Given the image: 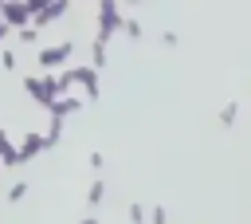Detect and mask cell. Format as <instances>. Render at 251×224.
I'll use <instances>...</instances> for the list:
<instances>
[{
	"label": "cell",
	"mask_w": 251,
	"mask_h": 224,
	"mask_svg": "<svg viewBox=\"0 0 251 224\" xmlns=\"http://www.w3.org/2000/svg\"><path fill=\"white\" fill-rule=\"evenodd\" d=\"M24 94H31L39 106H47V86H43V75H35V79L27 75V79H24Z\"/></svg>",
	"instance_id": "cell-8"
},
{
	"label": "cell",
	"mask_w": 251,
	"mask_h": 224,
	"mask_svg": "<svg viewBox=\"0 0 251 224\" xmlns=\"http://www.w3.org/2000/svg\"><path fill=\"white\" fill-rule=\"evenodd\" d=\"M24 196H27V181H16V185L8 189V200L16 204V200H24Z\"/></svg>",
	"instance_id": "cell-16"
},
{
	"label": "cell",
	"mask_w": 251,
	"mask_h": 224,
	"mask_svg": "<svg viewBox=\"0 0 251 224\" xmlns=\"http://www.w3.org/2000/svg\"><path fill=\"white\" fill-rule=\"evenodd\" d=\"M126 4H145V0H126Z\"/></svg>",
	"instance_id": "cell-23"
},
{
	"label": "cell",
	"mask_w": 251,
	"mask_h": 224,
	"mask_svg": "<svg viewBox=\"0 0 251 224\" xmlns=\"http://www.w3.org/2000/svg\"><path fill=\"white\" fill-rule=\"evenodd\" d=\"M129 220L133 224H145V204H129Z\"/></svg>",
	"instance_id": "cell-20"
},
{
	"label": "cell",
	"mask_w": 251,
	"mask_h": 224,
	"mask_svg": "<svg viewBox=\"0 0 251 224\" xmlns=\"http://www.w3.org/2000/svg\"><path fill=\"white\" fill-rule=\"evenodd\" d=\"M82 106H86V98L67 90V94H59V98H51V102H47V114H51V118H71V114H78Z\"/></svg>",
	"instance_id": "cell-4"
},
{
	"label": "cell",
	"mask_w": 251,
	"mask_h": 224,
	"mask_svg": "<svg viewBox=\"0 0 251 224\" xmlns=\"http://www.w3.org/2000/svg\"><path fill=\"white\" fill-rule=\"evenodd\" d=\"M8 31H12V28H8L4 20H0V47H4V39H8Z\"/></svg>",
	"instance_id": "cell-22"
},
{
	"label": "cell",
	"mask_w": 251,
	"mask_h": 224,
	"mask_svg": "<svg viewBox=\"0 0 251 224\" xmlns=\"http://www.w3.org/2000/svg\"><path fill=\"white\" fill-rule=\"evenodd\" d=\"M0 67L4 71H16V51L12 47H0Z\"/></svg>",
	"instance_id": "cell-18"
},
{
	"label": "cell",
	"mask_w": 251,
	"mask_h": 224,
	"mask_svg": "<svg viewBox=\"0 0 251 224\" xmlns=\"http://www.w3.org/2000/svg\"><path fill=\"white\" fill-rule=\"evenodd\" d=\"M0 4H4V0H0Z\"/></svg>",
	"instance_id": "cell-24"
},
{
	"label": "cell",
	"mask_w": 251,
	"mask_h": 224,
	"mask_svg": "<svg viewBox=\"0 0 251 224\" xmlns=\"http://www.w3.org/2000/svg\"><path fill=\"white\" fill-rule=\"evenodd\" d=\"M0 20H4L8 28H24V24H31V12H27L24 0H4V4H0Z\"/></svg>",
	"instance_id": "cell-7"
},
{
	"label": "cell",
	"mask_w": 251,
	"mask_h": 224,
	"mask_svg": "<svg viewBox=\"0 0 251 224\" xmlns=\"http://www.w3.org/2000/svg\"><path fill=\"white\" fill-rule=\"evenodd\" d=\"M90 67H94V71H102V67H106V43H102V39H94V43H90Z\"/></svg>",
	"instance_id": "cell-11"
},
{
	"label": "cell",
	"mask_w": 251,
	"mask_h": 224,
	"mask_svg": "<svg viewBox=\"0 0 251 224\" xmlns=\"http://www.w3.org/2000/svg\"><path fill=\"white\" fill-rule=\"evenodd\" d=\"M86 165H90V169H94V173H98V169H106V157H102V153H98V149H94V153H90V157H86Z\"/></svg>",
	"instance_id": "cell-19"
},
{
	"label": "cell",
	"mask_w": 251,
	"mask_h": 224,
	"mask_svg": "<svg viewBox=\"0 0 251 224\" xmlns=\"http://www.w3.org/2000/svg\"><path fill=\"white\" fill-rule=\"evenodd\" d=\"M122 31H126L129 39H141V20H133V16H122Z\"/></svg>",
	"instance_id": "cell-14"
},
{
	"label": "cell",
	"mask_w": 251,
	"mask_h": 224,
	"mask_svg": "<svg viewBox=\"0 0 251 224\" xmlns=\"http://www.w3.org/2000/svg\"><path fill=\"white\" fill-rule=\"evenodd\" d=\"M47 149V138L39 134V130H27L24 138H20V145H16V153H20V165H27L31 157H39Z\"/></svg>",
	"instance_id": "cell-5"
},
{
	"label": "cell",
	"mask_w": 251,
	"mask_h": 224,
	"mask_svg": "<svg viewBox=\"0 0 251 224\" xmlns=\"http://www.w3.org/2000/svg\"><path fill=\"white\" fill-rule=\"evenodd\" d=\"M235 114H239V102H227L220 110V126H235Z\"/></svg>",
	"instance_id": "cell-15"
},
{
	"label": "cell",
	"mask_w": 251,
	"mask_h": 224,
	"mask_svg": "<svg viewBox=\"0 0 251 224\" xmlns=\"http://www.w3.org/2000/svg\"><path fill=\"white\" fill-rule=\"evenodd\" d=\"M71 75V86H82V98H98V71L94 67H67Z\"/></svg>",
	"instance_id": "cell-3"
},
{
	"label": "cell",
	"mask_w": 251,
	"mask_h": 224,
	"mask_svg": "<svg viewBox=\"0 0 251 224\" xmlns=\"http://www.w3.org/2000/svg\"><path fill=\"white\" fill-rule=\"evenodd\" d=\"M24 4H27V12H31V16H35V12H39V8H43V4H47V0H24Z\"/></svg>",
	"instance_id": "cell-21"
},
{
	"label": "cell",
	"mask_w": 251,
	"mask_h": 224,
	"mask_svg": "<svg viewBox=\"0 0 251 224\" xmlns=\"http://www.w3.org/2000/svg\"><path fill=\"white\" fill-rule=\"evenodd\" d=\"M118 31H122V4L118 0H98V35L94 39L110 43Z\"/></svg>",
	"instance_id": "cell-1"
},
{
	"label": "cell",
	"mask_w": 251,
	"mask_h": 224,
	"mask_svg": "<svg viewBox=\"0 0 251 224\" xmlns=\"http://www.w3.org/2000/svg\"><path fill=\"white\" fill-rule=\"evenodd\" d=\"M102 200H106V181H102V177H94V181H90V189H86V204H90V208H98Z\"/></svg>",
	"instance_id": "cell-10"
},
{
	"label": "cell",
	"mask_w": 251,
	"mask_h": 224,
	"mask_svg": "<svg viewBox=\"0 0 251 224\" xmlns=\"http://www.w3.org/2000/svg\"><path fill=\"white\" fill-rule=\"evenodd\" d=\"M67 12H71V0H47V4L31 16V24H35V28H47V24H59Z\"/></svg>",
	"instance_id": "cell-6"
},
{
	"label": "cell",
	"mask_w": 251,
	"mask_h": 224,
	"mask_svg": "<svg viewBox=\"0 0 251 224\" xmlns=\"http://www.w3.org/2000/svg\"><path fill=\"white\" fill-rule=\"evenodd\" d=\"M0 165H8V169L20 165V153H16V145H12V138L4 130H0Z\"/></svg>",
	"instance_id": "cell-9"
},
{
	"label": "cell",
	"mask_w": 251,
	"mask_h": 224,
	"mask_svg": "<svg viewBox=\"0 0 251 224\" xmlns=\"http://www.w3.org/2000/svg\"><path fill=\"white\" fill-rule=\"evenodd\" d=\"M43 138H47V149H55V145L63 141V118H51V126H47Z\"/></svg>",
	"instance_id": "cell-12"
},
{
	"label": "cell",
	"mask_w": 251,
	"mask_h": 224,
	"mask_svg": "<svg viewBox=\"0 0 251 224\" xmlns=\"http://www.w3.org/2000/svg\"><path fill=\"white\" fill-rule=\"evenodd\" d=\"M12 31H16V39H20V43H35V39H39V28H35V24H24V28H12Z\"/></svg>",
	"instance_id": "cell-13"
},
{
	"label": "cell",
	"mask_w": 251,
	"mask_h": 224,
	"mask_svg": "<svg viewBox=\"0 0 251 224\" xmlns=\"http://www.w3.org/2000/svg\"><path fill=\"white\" fill-rule=\"evenodd\" d=\"M71 55H75V43H71V39H63V43L43 47V51L35 55V63H39L43 71H59V67H67V63H71Z\"/></svg>",
	"instance_id": "cell-2"
},
{
	"label": "cell",
	"mask_w": 251,
	"mask_h": 224,
	"mask_svg": "<svg viewBox=\"0 0 251 224\" xmlns=\"http://www.w3.org/2000/svg\"><path fill=\"white\" fill-rule=\"evenodd\" d=\"M145 220H153V224H165V220H169V212H165L161 204H153V208H145Z\"/></svg>",
	"instance_id": "cell-17"
}]
</instances>
